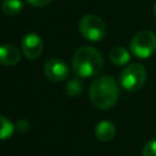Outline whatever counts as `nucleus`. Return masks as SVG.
Masks as SVG:
<instances>
[{
    "label": "nucleus",
    "mask_w": 156,
    "mask_h": 156,
    "mask_svg": "<svg viewBox=\"0 0 156 156\" xmlns=\"http://www.w3.org/2000/svg\"><path fill=\"white\" fill-rule=\"evenodd\" d=\"M119 96V87L111 76H100L93 80L89 88L90 102L99 110L112 108Z\"/></svg>",
    "instance_id": "f257e3e1"
},
{
    "label": "nucleus",
    "mask_w": 156,
    "mask_h": 156,
    "mask_svg": "<svg viewBox=\"0 0 156 156\" xmlns=\"http://www.w3.org/2000/svg\"><path fill=\"white\" fill-rule=\"evenodd\" d=\"M102 55L93 46H80L72 56V68L79 78L96 76L102 69Z\"/></svg>",
    "instance_id": "f03ea898"
},
{
    "label": "nucleus",
    "mask_w": 156,
    "mask_h": 156,
    "mask_svg": "<svg viewBox=\"0 0 156 156\" xmlns=\"http://www.w3.org/2000/svg\"><path fill=\"white\" fill-rule=\"evenodd\" d=\"M146 69L140 63H130L122 69L119 73V83L127 91H138L146 82Z\"/></svg>",
    "instance_id": "7ed1b4c3"
},
{
    "label": "nucleus",
    "mask_w": 156,
    "mask_h": 156,
    "mask_svg": "<svg viewBox=\"0 0 156 156\" xmlns=\"http://www.w3.org/2000/svg\"><path fill=\"white\" fill-rule=\"evenodd\" d=\"M130 51L139 58H147L156 51V35L150 30L138 32L130 41Z\"/></svg>",
    "instance_id": "20e7f679"
},
{
    "label": "nucleus",
    "mask_w": 156,
    "mask_h": 156,
    "mask_svg": "<svg viewBox=\"0 0 156 156\" xmlns=\"http://www.w3.org/2000/svg\"><path fill=\"white\" fill-rule=\"evenodd\" d=\"M79 32L89 41H99L106 34L104 21L96 15H85L79 21Z\"/></svg>",
    "instance_id": "39448f33"
},
{
    "label": "nucleus",
    "mask_w": 156,
    "mask_h": 156,
    "mask_svg": "<svg viewBox=\"0 0 156 156\" xmlns=\"http://www.w3.org/2000/svg\"><path fill=\"white\" fill-rule=\"evenodd\" d=\"M44 74L51 82H63L69 76L67 63L60 58H50L44 65Z\"/></svg>",
    "instance_id": "423d86ee"
},
{
    "label": "nucleus",
    "mask_w": 156,
    "mask_h": 156,
    "mask_svg": "<svg viewBox=\"0 0 156 156\" xmlns=\"http://www.w3.org/2000/svg\"><path fill=\"white\" fill-rule=\"evenodd\" d=\"M21 49L28 60H37L44 50L43 39L37 33H28L22 38Z\"/></svg>",
    "instance_id": "0eeeda50"
},
{
    "label": "nucleus",
    "mask_w": 156,
    "mask_h": 156,
    "mask_svg": "<svg viewBox=\"0 0 156 156\" xmlns=\"http://www.w3.org/2000/svg\"><path fill=\"white\" fill-rule=\"evenodd\" d=\"M21 58L20 50L11 44L0 45V63L5 66H13L18 63Z\"/></svg>",
    "instance_id": "6e6552de"
},
{
    "label": "nucleus",
    "mask_w": 156,
    "mask_h": 156,
    "mask_svg": "<svg viewBox=\"0 0 156 156\" xmlns=\"http://www.w3.org/2000/svg\"><path fill=\"white\" fill-rule=\"evenodd\" d=\"M95 136L101 141H110L116 135V127L110 121H100L95 127Z\"/></svg>",
    "instance_id": "1a4fd4ad"
},
{
    "label": "nucleus",
    "mask_w": 156,
    "mask_h": 156,
    "mask_svg": "<svg viewBox=\"0 0 156 156\" xmlns=\"http://www.w3.org/2000/svg\"><path fill=\"white\" fill-rule=\"evenodd\" d=\"M130 60L129 51L123 46H116L110 51V61L116 66H123Z\"/></svg>",
    "instance_id": "9d476101"
},
{
    "label": "nucleus",
    "mask_w": 156,
    "mask_h": 156,
    "mask_svg": "<svg viewBox=\"0 0 156 156\" xmlns=\"http://www.w3.org/2000/svg\"><path fill=\"white\" fill-rule=\"evenodd\" d=\"M23 4L21 0H2L1 1V11L7 16H15L21 12Z\"/></svg>",
    "instance_id": "9b49d317"
},
{
    "label": "nucleus",
    "mask_w": 156,
    "mask_h": 156,
    "mask_svg": "<svg viewBox=\"0 0 156 156\" xmlns=\"http://www.w3.org/2000/svg\"><path fill=\"white\" fill-rule=\"evenodd\" d=\"M83 88H84V84H83V80L79 77L69 79L66 83V87H65L66 93L72 98H76L78 95H80V93L83 91Z\"/></svg>",
    "instance_id": "f8f14e48"
},
{
    "label": "nucleus",
    "mask_w": 156,
    "mask_h": 156,
    "mask_svg": "<svg viewBox=\"0 0 156 156\" xmlns=\"http://www.w3.org/2000/svg\"><path fill=\"white\" fill-rule=\"evenodd\" d=\"M13 130H15L13 123L5 116L0 115V140H5V139L10 138L12 135Z\"/></svg>",
    "instance_id": "ddd939ff"
},
{
    "label": "nucleus",
    "mask_w": 156,
    "mask_h": 156,
    "mask_svg": "<svg viewBox=\"0 0 156 156\" xmlns=\"http://www.w3.org/2000/svg\"><path fill=\"white\" fill-rule=\"evenodd\" d=\"M141 155L143 156H156V139H152L144 145Z\"/></svg>",
    "instance_id": "4468645a"
},
{
    "label": "nucleus",
    "mask_w": 156,
    "mask_h": 156,
    "mask_svg": "<svg viewBox=\"0 0 156 156\" xmlns=\"http://www.w3.org/2000/svg\"><path fill=\"white\" fill-rule=\"evenodd\" d=\"M29 127H30V124H29V122L27 119H18L16 126H15V129H17L18 132L23 133V132H27L29 129Z\"/></svg>",
    "instance_id": "2eb2a0df"
},
{
    "label": "nucleus",
    "mask_w": 156,
    "mask_h": 156,
    "mask_svg": "<svg viewBox=\"0 0 156 156\" xmlns=\"http://www.w3.org/2000/svg\"><path fill=\"white\" fill-rule=\"evenodd\" d=\"M52 0H27V2L34 7H43L51 2Z\"/></svg>",
    "instance_id": "dca6fc26"
},
{
    "label": "nucleus",
    "mask_w": 156,
    "mask_h": 156,
    "mask_svg": "<svg viewBox=\"0 0 156 156\" xmlns=\"http://www.w3.org/2000/svg\"><path fill=\"white\" fill-rule=\"evenodd\" d=\"M154 13H155V17H156V2H155V5H154Z\"/></svg>",
    "instance_id": "f3484780"
}]
</instances>
